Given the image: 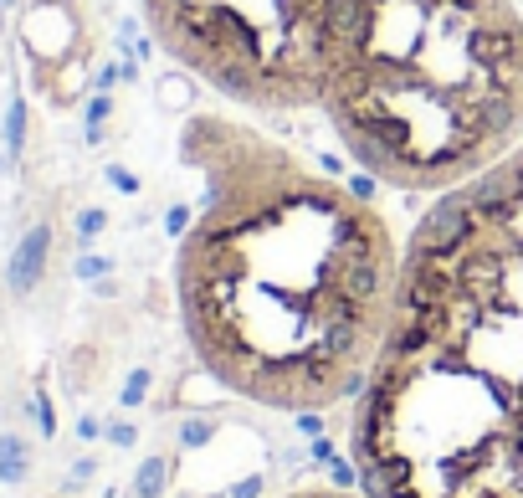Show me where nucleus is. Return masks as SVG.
Returning <instances> with one entry per match:
<instances>
[{"mask_svg": "<svg viewBox=\"0 0 523 498\" xmlns=\"http://www.w3.org/2000/svg\"><path fill=\"white\" fill-rule=\"evenodd\" d=\"M180 155L201 201L174 247V304L201 370L287 417L354 406L400 298L390 216L237 113H195Z\"/></svg>", "mask_w": 523, "mask_h": 498, "instance_id": "1", "label": "nucleus"}, {"mask_svg": "<svg viewBox=\"0 0 523 498\" xmlns=\"http://www.w3.org/2000/svg\"><path fill=\"white\" fill-rule=\"evenodd\" d=\"M349 463L369 498H523V149L406 231Z\"/></svg>", "mask_w": 523, "mask_h": 498, "instance_id": "2", "label": "nucleus"}, {"mask_svg": "<svg viewBox=\"0 0 523 498\" xmlns=\"http://www.w3.org/2000/svg\"><path fill=\"white\" fill-rule=\"evenodd\" d=\"M313 113L400 195L457 191L523 149L518 0H318Z\"/></svg>", "mask_w": 523, "mask_h": 498, "instance_id": "3", "label": "nucleus"}, {"mask_svg": "<svg viewBox=\"0 0 523 498\" xmlns=\"http://www.w3.org/2000/svg\"><path fill=\"white\" fill-rule=\"evenodd\" d=\"M159 52L241 113H313L318 0H139Z\"/></svg>", "mask_w": 523, "mask_h": 498, "instance_id": "4", "label": "nucleus"}, {"mask_svg": "<svg viewBox=\"0 0 523 498\" xmlns=\"http://www.w3.org/2000/svg\"><path fill=\"white\" fill-rule=\"evenodd\" d=\"M277 498H369L365 488H333V483H313V488H287Z\"/></svg>", "mask_w": 523, "mask_h": 498, "instance_id": "5", "label": "nucleus"}]
</instances>
